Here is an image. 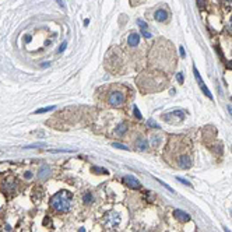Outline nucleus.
I'll return each mask as SVG.
<instances>
[{
  "label": "nucleus",
  "mask_w": 232,
  "mask_h": 232,
  "mask_svg": "<svg viewBox=\"0 0 232 232\" xmlns=\"http://www.w3.org/2000/svg\"><path fill=\"white\" fill-rule=\"evenodd\" d=\"M51 206L55 211L67 213L71 208V193L67 190H60L51 199Z\"/></svg>",
  "instance_id": "f257e3e1"
},
{
  "label": "nucleus",
  "mask_w": 232,
  "mask_h": 232,
  "mask_svg": "<svg viewBox=\"0 0 232 232\" xmlns=\"http://www.w3.org/2000/svg\"><path fill=\"white\" fill-rule=\"evenodd\" d=\"M185 112L181 111V109H176V111H172V112H168V113H164L162 115V119L168 123H179L185 119Z\"/></svg>",
  "instance_id": "f03ea898"
},
{
  "label": "nucleus",
  "mask_w": 232,
  "mask_h": 232,
  "mask_svg": "<svg viewBox=\"0 0 232 232\" xmlns=\"http://www.w3.org/2000/svg\"><path fill=\"white\" fill-rule=\"evenodd\" d=\"M108 102H109L111 106H120L122 103L125 102V95L122 94L120 91H112L109 94Z\"/></svg>",
  "instance_id": "7ed1b4c3"
},
{
  "label": "nucleus",
  "mask_w": 232,
  "mask_h": 232,
  "mask_svg": "<svg viewBox=\"0 0 232 232\" xmlns=\"http://www.w3.org/2000/svg\"><path fill=\"white\" fill-rule=\"evenodd\" d=\"M193 73H194V77H196V80H197L199 87L202 88V91H203V92H204V94H206L210 99H213V94H211V92H210V90H208V88H207V87L204 86V83H203L202 76H200V73H199V70L196 69V67H193Z\"/></svg>",
  "instance_id": "20e7f679"
},
{
  "label": "nucleus",
  "mask_w": 232,
  "mask_h": 232,
  "mask_svg": "<svg viewBox=\"0 0 232 232\" xmlns=\"http://www.w3.org/2000/svg\"><path fill=\"white\" fill-rule=\"evenodd\" d=\"M123 183H126V185L129 186V187H132V189H140V182H138V179H136L134 176H132V175H127V176H123Z\"/></svg>",
  "instance_id": "39448f33"
},
{
  "label": "nucleus",
  "mask_w": 232,
  "mask_h": 232,
  "mask_svg": "<svg viewBox=\"0 0 232 232\" xmlns=\"http://www.w3.org/2000/svg\"><path fill=\"white\" fill-rule=\"evenodd\" d=\"M49 173H51V168L48 167L46 164H43L38 171V178L39 179H46V178L49 176Z\"/></svg>",
  "instance_id": "423d86ee"
},
{
  "label": "nucleus",
  "mask_w": 232,
  "mask_h": 232,
  "mask_svg": "<svg viewBox=\"0 0 232 232\" xmlns=\"http://www.w3.org/2000/svg\"><path fill=\"white\" fill-rule=\"evenodd\" d=\"M154 18H155V21H158V22H164V21H167V18H168V13L165 11V10H157L155 11V14H154Z\"/></svg>",
  "instance_id": "0eeeda50"
},
{
  "label": "nucleus",
  "mask_w": 232,
  "mask_h": 232,
  "mask_svg": "<svg viewBox=\"0 0 232 232\" xmlns=\"http://www.w3.org/2000/svg\"><path fill=\"white\" fill-rule=\"evenodd\" d=\"M173 217H176L179 221H183V222H186V221H189L190 219V215L187 214V213H185V211H182V210H175L173 211Z\"/></svg>",
  "instance_id": "6e6552de"
},
{
  "label": "nucleus",
  "mask_w": 232,
  "mask_h": 232,
  "mask_svg": "<svg viewBox=\"0 0 232 232\" xmlns=\"http://www.w3.org/2000/svg\"><path fill=\"white\" fill-rule=\"evenodd\" d=\"M138 42H140V35L136 34V32H132V34L127 36V43H129L130 46H137Z\"/></svg>",
  "instance_id": "1a4fd4ad"
},
{
  "label": "nucleus",
  "mask_w": 232,
  "mask_h": 232,
  "mask_svg": "<svg viewBox=\"0 0 232 232\" xmlns=\"http://www.w3.org/2000/svg\"><path fill=\"white\" fill-rule=\"evenodd\" d=\"M179 167L183 168V169H187V168L192 167V161H190V158L187 157V155H182V157H179Z\"/></svg>",
  "instance_id": "9d476101"
},
{
  "label": "nucleus",
  "mask_w": 232,
  "mask_h": 232,
  "mask_svg": "<svg viewBox=\"0 0 232 232\" xmlns=\"http://www.w3.org/2000/svg\"><path fill=\"white\" fill-rule=\"evenodd\" d=\"M136 147H137V150H140V151H147L148 150V141H147L146 138L138 137L137 141H136Z\"/></svg>",
  "instance_id": "9b49d317"
},
{
  "label": "nucleus",
  "mask_w": 232,
  "mask_h": 232,
  "mask_svg": "<svg viewBox=\"0 0 232 232\" xmlns=\"http://www.w3.org/2000/svg\"><path fill=\"white\" fill-rule=\"evenodd\" d=\"M116 134H117V136H123V134L126 133V132H127V123H125V122H122L120 125L117 126V127H116Z\"/></svg>",
  "instance_id": "f8f14e48"
},
{
  "label": "nucleus",
  "mask_w": 232,
  "mask_h": 232,
  "mask_svg": "<svg viewBox=\"0 0 232 232\" xmlns=\"http://www.w3.org/2000/svg\"><path fill=\"white\" fill-rule=\"evenodd\" d=\"M150 143L152 144V147H158L159 143H161V137H159V136H152V137L150 138Z\"/></svg>",
  "instance_id": "ddd939ff"
},
{
  "label": "nucleus",
  "mask_w": 232,
  "mask_h": 232,
  "mask_svg": "<svg viewBox=\"0 0 232 232\" xmlns=\"http://www.w3.org/2000/svg\"><path fill=\"white\" fill-rule=\"evenodd\" d=\"M56 106H48V108H41V109H36L34 113H45V112H49V111H55Z\"/></svg>",
  "instance_id": "4468645a"
},
{
  "label": "nucleus",
  "mask_w": 232,
  "mask_h": 232,
  "mask_svg": "<svg viewBox=\"0 0 232 232\" xmlns=\"http://www.w3.org/2000/svg\"><path fill=\"white\" fill-rule=\"evenodd\" d=\"M41 147H46V143H34L27 146V148H41Z\"/></svg>",
  "instance_id": "2eb2a0df"
},
{
  "label": "nucleus",
  "mask_w": 232,
  "mask_h": 232,
  "mask_svg": "<svg viewBox=\"0 0 232 232\" xmlns=\"http://www.w3.org/2000/svg\"><path fill=\"white\" fill-rule=\"evenodd\" d=\"M147 125L150 126V127H152V129H159V125L154 120V119H148V122H147Z\"/></svg>",
  "instance_id": "dca6fc26"
},
{
  "label": "nucleus",
  "mask_w": 232,
  "mask_h": 232,
  "mask_svg": "<svg viewBox=\"0 0 232 232\" xmlns=\"http://www.w3.org/2000/svg\"><path fill=\"white\" fill-rule=\"evenodd\" d=\"M83 202L86 203V204H90V203L92 202V194H91V193L84 194V197H83Z\"/></svg>",
  "instance_id": "f3484780"
},
{
  "label": "nucleus",
  "mask_w": 232,
  "mask_h": 232,
  "mask_svg": "<svg viewBox=\"0 0 232 232\" xmlns=\"http://www.w3.org/2000/svg\"><path fill=\"white\" fill-rule=\"evenodd\" d=\"M92 172H95V173H105V175L108 173L106 169H103V168H99V167H92Z\"/></svg>",
  "instance_id": "a211bd4d"
},
{
  "label": "nucleus",
  "mask_w": 232,
  "mask_h": 232,
  "mask_svg": "<svg viewBox=\"0 0 232 232\" xmlns=\"http://www.w3.org/2000/svg\"><path fill=\"white\" fill-rule=\"evenodd\" d=\"M137 24L140 25V30H141V32H143V31H147V24L143 21L141 18H138V20H137Z\"/></svg>",
  "instance_id": "6ab92c4d"
},
{
  "label": "nucleus",
  "mask_w": 232,
  "mask_h": 232,
  "mask_svg": "<svg viewBox=\"0 0 232 232\" xmlns=\"http://www.w3.org/2000/svg\"><path fill=\"white\" fill-rule=\"evenodd\" d=\"M112 147H115V148H119V150H129L126 146L120 144V143H112Z\"/></svg>",
  "instance_id": "aec40b11"
},
{
  "label": "nucleus",
  "mask_w": 232,
  "mask_h": 232,
  "mask_svg": "<svg viewBox=\"0 0 232 232\" xmlns=\"http://www.w3.org/2000/svg\"><path fill=\"white\" fill-rule=\"evenodd\" d=\"M133 113H134V116H136L137 119H141V112L138 111V108H137V106H134V108H133Z\"/></svg>",
  "instance_id": "412c9836"
},
{
  "label": "nucleus",
  "mask_w": 232,
  "mask_h": 232,
  "mask_svg": "<svg viewBox=\"0 0 232 232\" xmlns=\"http://www.w3.org/2000/svg\"><path fill=\"white\" fill-rule=\"evenodd\" d=\"M66 46H67V42H66V41H65V42H63V43H62V45H60V46H59V49H57V52H59V53H62V52H63V51H65V49H66Z\"/></svg>",
  "instance_id": "4be33fe9"
},
{
  "label": "nucleus",
  "mask_w": 232,
  "mask_h": 232,
  "mask_svg": "<svg viewBox=\"0 0 232 232\" xmlns=\"http://www.w3.org/2000/svg\"><path fill=\"white\" fill-rule=\"evenodd\" d=\"M159 183H161V185L164 186V187H165V189H168L169 190V192H171V193H173V189H172V187H169V186L167 185V183H165V182H162V181H159Z\"/></svg>",
  "instance_id": "5701e85b"
},
{
  "label": "nucleus",
  "mask_w": 232,
  "mask_h": 232,
  "mask_svg": "<svg viewBox=\"0 0 232 232\" xmlns=\"http://www.w3.org/2000/svg\"><path fill=\"white\" fill-rule=\"evenodd\" d=\"M176 179H178V181H179V182H182L183 185H186V186H190V183H189V182L186 181V179H183V178H179V176H178Z\"/></svg>",
  "instance_id": "b1692460"
},
{
  "label": "nucleus",
  "mask_w": 232,
  "mask_h": 232,
  "mask_svg": "<svg viewBox=\"0 0 232 232\" xmlns=\"http://www.w3.org/2000/svg\"><path fill=\"white\" fill-rule=\"evenodd\" d=\"M176 80L179 83H183V74H182V73H178L176 74Z\"/></svg>",
  "instance_id": "393cba45"
},
{
  "label": "nucleus",
  "mask_w": 232,
  "mask_h": 232,
  "mask_svg": "<svg viewBox=\"0 0 232 232\" xmlns=\"http://www.w3.org/2000/svg\"><path fill=\"white\" fill-rule=\"evenodd\" d=\"M24 178H25V179H31V178H32V173H31V172H25Z\"/></svg>",
  "instance_id": "a878e982"
},
{
  "label": "nucleus",
  "mask_w": 232,
  "mask_h": 232,
  "mask_svg": "<svg viewBox=\"0 0 232 232\" xmlns=\"http://www.w3.org/2000/svg\"><path fill=\"white\" fill-rule=\"evenodd\" d=\"M179 49H181V55L183 56V57H185V55H186V52H185V49H183V46H181L179 48Z\"/></svg>",
  "instance_id": "bb28decb"
},
{
  "label": "nucleus",
  "mask_w": 232,
  "mask_h": 232,
  "mask_svg": "<svg viewBox=\"0 0 232 232\" xmlns=\"http://www.w3.org/2000/svg\"><path fill=\"white\" fill-rule=\"evenodd\" d=\"M197 4L200 6V7H203V6H204V0H197Z\"/></svg>",
  "instance_id": "cd10ccee"
},
{
  "label": "nucleus",
  "mask_w": 232,
  "mask_h": 232,
  "mask_svg": "<svg viewBox=\"0 0 232 232\" xmlns=\"http://www.w3.org/2000/svg\"><path fill=\"white\" fill-rule=\"evenodd\" d=\"M227 67H228V69H231V70H232V60H229V62L227 63Z\"/></svg>",
  "instance_id": "c85d7f7f"
},
{
  "label": "nucleus",
  "mask_w": 232,
  "mask_h": 232,
  "mask_svg": "<svg viewBox=\"0 0 232 232\" xmlns=\"http://www.w3.org/2000/svg\"><path fill=\"white\" fill-rule=\"evenodd\" d=\"M229 32L232 34V18H231V21H229Z\"/></svg>",
  "instance_id": "c756f323"
},
{
  "label": "nucleus",
  "mask_w": 232,
  "mask_h": 232,
  "mask_svg": "<svg viewBox=\"0 0 232 232\" xmlns=\"http://www.w3.org/2000/svg\"><path fill=\"white\" fill-rule=\"evenodd\" d=\"M224 1H225L227 4H232V0H224Z\"/></svg>",
  "instance_id": "7c9ffc66"
},
{
  "label": "nucleus",
  "mask_w": 232,
  "mask_h": 232,
  "mask_svg": "<svg viewBox=\"0 0 232 232\" xmlns=\"http://www.w3.org/2000/svg\"><path fill=\"white\" fill-rule=\"evenodd\" d=\"M78 232H86V229H84V228H80V231Z\"/></svg>",
  "instance_id": "2f4dec72"
},
{
  "label": "nucleus",
  "mask_w": 232,
  "mask_h": 232,
  "mask_svg": "<svg viewBox=\"0 0 232 232\" xmlns=\"http://www.w3.org/2000/svg\"><path fill=\"white\" fill-rule=\"evenodd\" d=\"M224 229H225V232H229V229H228V228H224Z\"/></svg>",
  "instance_id": "473e14b6"
}]
</instances>
